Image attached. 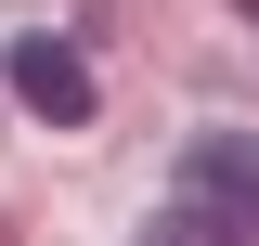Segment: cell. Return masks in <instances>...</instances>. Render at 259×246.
Listing matches in <instances>:
<instances>
[{"label":"cell","instance_id":"obj_1","mask_svg":"<svg viewBox=\"0 0 259 246\" xmlns=\"http://www.w3.org/2000/svg\"><path fill=\"white\" fill-rule=\"evenodd\" d=\"M182 208H207L221 233L259 246V130H194L182 143Z\"/></svg>","mask_w":259,"mask_h":246},{"label":"cell","instance_id":"obj_2","mask_svg":"<svg viewBox=\"0 0 259 246\" xmlns=\"http://www.w3.org/2000/svg\"><path fill=\"white\" fill-rule=\"evenodd\" d=\"M13 104L52 130H91V52L78 39H13Z\"/></svg>","mask_w":259,"mask_h":246},{"label":"cell","instance_id":"obj_3","mask_svg":"<svg viewBox=\"0 0 259 246\" xmlns=\"http://www.w3.org/2000/svg\"><path fill=\"white\" fill-rule=\"evenodd\" d=\"M143 246H246V233H221L207 208H168V220H143Z\"/></svg>","mask_w":259,"mask_h":246}]
</instances>
